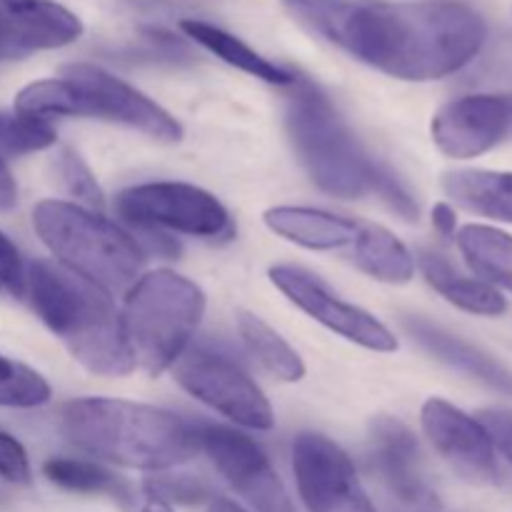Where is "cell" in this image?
I'll use <instances>...</instances> for the list:
<instances>
[{
  "label": "cell",
  "instance_id": "d590c367",
  "mask_svg": "<svg viewBox=\"0 0 512 512\" xmlns=\"http://www.w3.org/2000/svg\"><path fill=\"white\" fill-rule=\"evenodd\" d=\"M208 512H248L245 508H240L238 503L228 498H213L208 505Z\"/></svg>",
  "mask_w": 512,
  "mask_h": 512
},
{
  "label": "cell",
  "instance_id": "9a60e30c",
  "mask_svg": "<svg viewBox=\"0 0 512 512\" xmlns=\"http://www.w3.org/2000/svg\"><path fill=\"white\" fill-rule=\"evenodd\" d=\"M83 35V20L55 0H0V60L58 50Z\"/></svg>",
  "mask_w": 512,
  "mask_h": 512
},
{
  "label": "cell",
  "instance_id": "8992f818",
  "mask_svg": "<svg viewBox=\"0 0 512 512\" xmlns=\"http://www.w3.org/2000/svg\"><path fill=\"white\" fill-rule=\"evenodd\" d=\"M290 88L288 130L313 183L338 198H363L370 193L375 163L360 150L338 110L313 83L298 78Z\"/></svg>",
  "mask_w": 512,
  "mask_h": 512
},
{
  "label": "cell",
  "instance_id": "4316f807",
  "mask_svg": "<svg viewBox=\"0 0 512 512\" xmlns=\"http://www.w3.org/2000/svg\"><path fill=\"white\" fill-rule=\"evenodd\" d=\"M48 400V380L25 365L15 363L13 373L0 380V405L3 408H40Z\"/></svg>",
  "mask_w": 512,
  "mask_h": 512
},
{
  "label": "cell",
  "instance_id": "d4e9b609",
  "mask_svg": "<svg viewBox=\"0 0 512 512\" xmlns=\"http://www.w3.org/2000/svg\"><path fill=\"white\" fill-rule=\"evenodd\" d=\"M45 478L58 488L70 490V493H85V495H108V498L118 500L120 505L133 503V495L125 480L110 473L103 465L93 463V460H78V458H50L43 465Z\"/></svg>",
  "mask_w": 512,
  "mask_h": 512
},
{
  "label": "cell",
  "instance_id": "836d02e7",
  "mask_svg": "<svg viewBox=\"0 0 512 512\" xmlns=\"http://www.w3.org/2000/svg\"><path fill=\"white\" fill-rule=\"evenodd\" d=\"M433 225L440 235L450 238V235H455V228H458V215H455V210L448 203H435Z\"/></svg>",
  "mask_w": 512,
  "mask_h": 512
},
{
  "label": "cell",
  "instance_id": "4fadbf2b",
  "mask_svg": "<svg viewBox=\"0 0 512 512\" xmlns=\"http://www.w3.org/2000/svg\"><path fill=\"white\" fill-rule=\"evenodd\" d=\"M420 418L433 448L448 460L455 473L478 485L498 483L500 465L495 445L478 418H470L440 398H430Z\"/></svg>",
  "mask_w": 512,
  "mask_h": 512
},
{
  "label": "cell",
  "instance_id": "277c9868",
  "mask_svg": "<svg viewBox=\"0 0 512 512\" xmlns=\"http://www.w3.org/2000/svg\"><path fill=\"white\" fill-rule=\"evenodd\" d=\"M33 228L55 255V263L105 293H128L138 283L145 250L133 233L95 210L65 200H43L33 210Z\"/></svg>",
  "mask_w": 512,
  "mask_h": 512
},
{
  "label": "cell",
  "instance_id": "9c48e42d",
  "mask_svg": "<svg viewBox=\"0 0 512 512\" xmlns=\"http://www.w3.org/2000/svg\"><path fill=\"white\" fill-rule=\"evenodd\" d=\"M60 78L73 85L75 118L113 120L165 143H178L183 138V128L168 110L105 68L70 63L60 70Z\"/></svg>",
  "mask_w": 512,
  "mask_h": 512
},
{
  "label": "cell",
  "instance_id": "e575fe53",
  "mask_svg": "<svg viewBox=\"0 0 512 512\" xmlns=\"http://www.w3.org/2000/svg\"><path fill=\"white\" fill-rule=\"evenodd\" d=\"M18 203V188H15V180L10 175V170H0V213L5 210H13Z\"/></svg>",
  "mask_w": 512,
  "mask_h": 512
},
{
  "label": "cell",
  "instance_id": "ba28073f",
  "mask_svg": "<svg viewBox=\"0 0 512 512\" xmlns=\"http://www.w3.org/2000/svg\"><path fill=\"white\" fill-rule=\"evenodd\" d=\"M115 208L135 228L175 230L195 238H225L233 233L223 203L188 183L135 185L118 195Z\"/></svg>",
  "mask_w": 512,
  "mask_h": 512
},
{
  "label": "cell",
  "instance_id": "74e56055",
  "mask_svg": "<svg viewBox=\"0 0 512 512\" xmlns=\"http://www.w3.org/2000/svg\"><path fill=\"white\" fill-rule=\"evenodd\" d=\"M13 365H15V363H10V360H5L3 355H0V380L8 378V375L13 373Z\"/></svg>",
  "mask_w": 512,
  "mask_h": 512
},
{
  "label": "cell",
  "instance_id": "f1b7e54d",
  "mask_svg": "<svg viewBox=\"0 0 512 512\" xmlns=\"http://www.w3.org/2000/svg\"><path fill=\"white\" fill-rule=\"evenodd\" d=\"M148 498H158L163 503H203L210 498V485L193 475H153L145 480Z\"/></svg>",
  "mask_w": 512,
  "mask_h": 512
},
{
  "label": "cell",
  "instance_id": "7c38bea8",
  "mask_svg": "<svg viewBox=\"0 0 512 512\" xmlns=\"http://www.w3.org/2000/svg\"><path fill=\"white\" fill-rule=\"evenodd\" d=\"M270 280L290 303L298 305L303 313L338 333L340 338L350 340L360 348L375 350V353L398 350V338L390 333V328H385L368 310L335 295L318 275L295 268V265H275L270 268Z\"/></svg>",
  "mask_w": 512,
  "mask_h": 512
},
{
  "label": "cell",
  "instance_id": "f35d334b",
  "mask_svg": "<svg viewBox=\"0 0 512 512\" xmlns=\"http://www.w3.org/2000/svg\"><path fill=\"white\" fill-rule=\"evenodd\" d=\"M5 168H8V165H5V158H3V155H0V170H5Z\"/></svg>",
  "mask_w": 512,
  "mask_h": 512
},
{
  "label": "cell",
  "instance_id": "6da1fadb",
  "mask_svg": "<svg viewBox=\"0 0 512 512\" xmlns=\"http://www.w3.org/2000/svg\"><path fill=\"white\" fill-rule=\"evenodd\" d=\"M290 13L370 68L400 80H440L470 63L488 38L483 15L458 0H285Z\"/></svg>",
  "mask_w": 512,
  "mask_h": 512
},
{
  "label": "cell",
  "instance_id": "e0dca14e",
  "mask_svg": "<svg viewBox=\"0 0 512 512\" xmlns=\"http://www.w3.org/2000/svg\"><path fill=\"white\" fill-rule=\"evenodd\" d=\"M405 328L413 335V340H418L430 355L443 360L445 365L470 375L473 380L488 385L490 390L505 395V398H512V370L505 368L490 353L475 348L468 340L458 338V335L448 333V330L438 328L423 318L405 320Z\"/></svg>",
  "mask_w": 512,
  "mask_h": 512
},
{
  "label": "cell",
  "instance_id": "5b68a950",
  "mask_svg": "<svg viewBox=\"0 0 512 512\" xmlns=\"http://www.w3.org/2000/svg\"><path fill=\"white\" fill-rule=\"evenodd\" d=\"M205 313V295L173 270H153L125 295L120 315L125 345L135 368L160 375L178 363Z\"/></svg>",
  "mask_w": 512,
  "mask_h": 512
},
{
  "label": "cell",
  "instance_id": "8fae6325",
  "mask_svg": "<svg viewBox=\"0 0 512 512\" xmlns=\"http://www.w3.org/2000/svg\"><path fill=\"white\" fill-rule=\"evenodd\" d=\"M198 445L230 488L255 512H295L268 455L248 435L223 425H203L198 428Z\"/></svg>",
  "mask_w": 512,
  "mask_h": 512
},
{
  "label": "cell",
  "instance_id": "ffe728a7",
  "mask_svg": "<svg viewBox=\"0 0 512 512\" xmlns=\"http://www.w3.org/2000/svg\"><path fill=\"white\" fill-rule=\"evenodd\" d=\"M443 188L460 208L500 223H512V173L450 170L443 175Z\"/></svg>",
  "mask_w": 512,
  "mask_h": 512
},
{
  "label": "cell",
  "instance_id": "4dcf8cb0",
  "mask_svg": "<svg viewBox=\"0 0 512 512\" xmlns=\"http://www.w3.org/2000/svg\"><path fill=\"white\" fill-rule=\"evenodd\" d=\"M0 288L8 290L15 298L28 295V268L20 250L5 233H0Z\"/></svg>",
  "mask_w": 512,
  "mask_h": 512
},
{
  "label": "cell",
  "instance_id": "44dd1931",
  "mask_svg": "<svg viewBox=\"0 0 512 512\" xmlns=\"http://www.w3.org/2000/svg\"><path fill=\"white\" fill-rule=\"evenodd\" d=\"M183 33L188 35L193 43L203 45L208 53L218 55L220 60H225L233 68L243 70V73L253 75V78L265 80L270 85H280V88H290V85L298 80V75L290 73V70L280 68V65L270 63L268 58H263L260 53H255L248 43H243L240 38H235L228 30L218 28L213 23H203V20L188 18L180 23Z\"/></svg>",
  "mask_w": 512,
  "mask_h": 512
},
{
  "label": "cell",
  "instance_id": "7402d4cb",
  "mask_svg": "<svg viewBox=\"0 0 512 512\" xmlns=\"http://www.w3.org/2000/svg\"><path fill=\"white\" fill-rule=\"evenodd\" d=\"M350 250L355 265L375 280L403 285L415 275V258L410 250L383 225L360 223V233Z\"/></svg>",
  "mask_w": 512,
  "mask_h": 512
},
{
  "label": "cell",
  "instance_id": "cb8c5ba5",
  "mask_svg": "<svg viewBox=\"0 0 512 512\" xmlns=\"http://www.w3.org/2000/svg\"><path fill=\"white\" fill-rule=\"evenodd\" d=\"M238 330L243 343L248 345L250 355L283 383H298L305 378V363L300 355L275 333L265 320L248 310H238Z\"/></svg>",
  "mask_w": 512,
  "mask_h": 512
},
{
  "label": "cell",
  "instance_id": "83f0119b",
  "mask_svg": "<svg viewBox=\"0 0 512 512\" xmlns=\"http://www.w3.org/2000/svg\"><path fill=\"white\" fill-rule=\"evenodd\" d=\"M55 170H58L65 193H68L70 198L78 200V205H83V208L88 210L103 208L105 205L103 190H100V185L95 183L93 173H90L88 165L80 160L78 153H73V150H63V153L58 155Z\"/></svg>",
  "mask_w": 512,
  "mask_h": 512
},
{
  "label": "cell",
  "instance_id": "d6a6232c",
  "mask_svg": "<svg viewBox=\"0 0 512 512\" xmlns=\"http://www.w3.org/2000/svg\"><path fill=\"white\" fill-rule=\"evenodd\" d=\"M483 428L488 430L490 440L495 448L505 455V460L512 465V410L508 408H490L478 415Z\"/></svg>",
  "mask_w": 512,
  "mask_h": 512
},
{
  "label": "cell",
  "instance_id": "484cf974",
  "mask_svg": "<svg viewBox=\"0 0 512 512\" xmlns=\"http://www.w3.org/2000/svg\"><path fill=\"white\" fill-rule=\"evenodd\" d=\"M55 138L58 135L48 120L28 118L20 113H0V155L3 158L38 153L55 145Z\"/></svg>",
  "mask_w": 512,
  "mask_h": 512
},
{
  "label": "cell",
  "instance_id": "603a6c76",
  "mask_svg": "<svg viewBox=\"0 0 512 512\" xmlns=\"http://www.w3.org/2000/svg\"><path fill=\"white\" fill-rule=\"evenodd\" d=\"M458 248L485 283L512 293V235L490 225H465L458 233Z\"/></svg>",
  "mask_w": 512,
  "mask_h": 512
},
{
  "label": "cell",
  "instance_id": "3957f363",
  "mask_svg": "<svg viewBox=\"0 0 512 512\" xmlns=\"http://www.w3.org/2000/svg\"><path fill=\"white\" fill-rule=\"evenodd\" d=\"M28 298L85 370L108 378L135 370L110 293L53 260L28 268Z\"/></svg>",
  "mask_w": 512,
  "mask_h": 512
},
{
  "label": "cell",
  "instance_id": "5bb4252c",
  "mask_svg": "<svg viewBox=\"0 0 512 512\" xmlns=\"http://www.w3.org/2000/svg\"><path fill=\"white\" fill-rule=\"evenodd\" d=\"M512 103L498 95H465L433 118V140L448 158L468 160L493 150L508 135Z\"/></svg>",
  "mask_w": 512,
  "mask_h": 512
},
{
  "label": "cell",
  "instance_id": "1f68e13d",
  "mask_svg": "<svg viewBox=\"0 0 512 512\" xmlns=\"http://www.w3.org/2000/svg\"><path fill=\"white\" fill-rule=\"evenodd\" d=\"M0 478L13 485L30 483V460L23 445L10 433L0 430Z\"/></svg>",
  "mask_w": 512,
  "mask_h": 512
},
{
  "label": "cell",
  "instance_id": "8d00e7d4",
  "mask_svg": "<svg viewBox=\"0 0 512 512\" xmlns=\"http://www.w3.org/2000/svg\"><path fill=\"white\" fill-rule=\"evenodd\" d=\"M140 512H173V505L163 503V500H158V498H148Z\"/></svg>",
  "mask_w": 512,
  "mask_h": 512
},
{
  "label": "cell",
  "instance_id": "f546056e",
  "mask_svg": "<svg viewBox=\"0 0 512 512\" xmlns=\"http://www.w3.org/2000/svg\"><path fill=\"white\" fill-rule=\"evenodd\" d=\"M370 193H378L383 203L403 220H418V205H415L413 195L400 185V180L388 168L378 163H375L373 178H370Z\"/></svg>",
  "mask_w": 512,
  "mask_h": 512
},
{
  "label": "cell",
  "instance_id": "7a4b0ae2",
  "mask_svg": "<svg viewBox=\"0 0 512 512\" xmlns=\"http://www.w3.org/2000/svg\"><path fill=\"white\" fill-rule=\"evenodd\" d=\"M60 433L93 458L148 473L178 468L200 450L198 428L175 413L113 398L65 403L60 410Z\"/></svg>",
  "mask_w": 512,
  "mask_h": 512
},
{
  "label": "cell",
  "instance_id": "52a82bcc",
  "mask_svg": "<svg viewBox=\"0 0 512 512\" xmlns=\"http://www.w3.org/2000/svg\"><path fill=\"white\" fill-rule=\"evenodd\" d=\"M175 380L193 398L250 430H270L275 425L273 408L263 390L225 353L205 345L185 350L173 365Z\"/></svg>",
  "mask_w": 512,
  "mask_h": 512
},
{
  "label": "cell",
  "instance_id": "ac0fdd59",
  "mask_svg": "<svg viewBox=\"0 0 512 512\" xmlns=\"http://www.w3.org/2000/svg\"><path fill=\"white\" fill-rule=\"evenodd\" d=\"M265 225L280 238L308 250L353 248L360 233L358 220L340 218L328 210L293 208V205L270 208L265 213Z\"/></svg>",
  "mask_w": 512,
  "mask_h": 512
},
{
  "label": "cell",
  "instance_id": "d6986e66",
  "mask_svg": "<svg viewBox=\"0 0 512 512\" xmlns=\"http://www.w3.org/2000/svg\"><path fill=\"white\" fill-rule=\"evenodd\" d=\"M418 265L420 270H423L425 280H428L448 303H453L455 308L473 315H485V318H498V315H503L505 310H508V303H505V298L493 288V285H488L485 280L463 275L440 253L420 250Z\"/></svg>",
  "mask_w": 512,
  "mask_h": 512
},
{
  "label": "cell",
  "instance_id": "30bf717a",
  "mask_svg": "<svg viewBox=\"0 0 512 512\" xmlns=\"http://www.w3.org/2000/svg\"><path fill=\"white\" fill-rule=\"evenodd\" d=\"M293 473L308 512H375L353 460L325 435L300 433L293 440Z\"/></svg>",
  "mask_w": 512,
  "mask_h": 512
},
{
  "label": "cell",
  "instance_id": "2e32d148",
  "mask_svg": "<svg viewBox=\"0 0 512 512\" xmlns=\"http://www.w3.org/2000/svg\"><path fill=\"white\" fill-rule=\"evenodd\" d=\"M373 463L395 498L415 508L433 503V495L420 470L418 440L403 423L393 418L375 420Z\"/></svg>",
  "mask_w": 512,
  "mask_h": 512
}]
</instances>
